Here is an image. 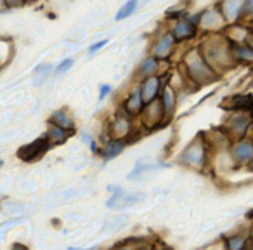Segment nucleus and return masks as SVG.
Segmentation results:
<instances>
[{"label": "nucleus", "mask_w": 253, "mask_h": 250, "mask_svg": "<svg viewBox=\"0 0 253 250\" xmlns=\"http://www.w3.org/2000/svg\"><path fill=\"white\" fill-rule=\"evenodd\" d=\"M130 131H132L130 115H128L125 109H120L115 115V118H113L111 125H109V134H111L113 139H122V141H125V138H128Z\"/></svg>", "instance_id": "obj_10"}, {"label": "nucleus", "mask_w": 253, "mask_h": 250, "mask_svg": "<svg viewBox=\"0 0 253 250\" xmlns=\"http://www.w3.org/2000/svg\"><path fill=\"white\" fill-rule=\"evenodd\" d=\"M177 44L179 42L175 40V37L172 35L170 30L162 32L155 39V44H153V47H151V56H155L156 59H160L162 63L163 61H169L170 57L173 56V50H175Z\"/></svg>", "instance_id": "obj_4"}, {"label": "nucleus", "mask_w": 253, "mask_h": 250, "mask_svg": "<svg viewBox=\"0 0 253 250\" xmlns=\"http://www.w3.org/2000/svg\"><path fill=\"white\" fill-rule=\"evenodd\" d=\"M113 92V87L108 84H102L101 87H99V101H102V99H106V96L111 94Z\"/></svg>", "instance_id": "obj_30"}, {"label": "nucleus", "mask_w": 253, "mask_h": 250, "mask_svg": "<svg viewBox=\"0 0 253 250\" xmlns=\"http://www.w3.org/2000/svg\"><path fill=\"white\" fill-rule=\"evenodd\" d=\"M12 250H28L26 247H23V245H14L12 247Z\"/></svg>", "instance_id": "obj_32"}, {"label": "nucleus", "mask_w": 253, "mask_h": 250, "mask_svg": "<svg viewBox=\"0 0 253 250\" xmlns=\"http://www.w3.org/2000/svg\"><path fill=\"white\" fill-rule=\"evenodd\" d=\"M142 250H149V249H142Z\"/></svg>", "instance_id": "obj_37"}, {"label": "nucleus", "mask_w": 253, "mask_h": 250, "mask_svg": "<svg viewBox=\"0 0 253 250\" xmlns=\"http://www.w3.org/2000/svg\"><path fill=\"white\" fill-rule=\"evenodd\" d=\"M50 146H52V145H50L47 134H43L42 138L35 139V141L30 143V145L19 148L18 155H19V158L25 160V162H33V160H37V158H40L42 155H45V153L49 151Z\"/></svg>", "instance_id": "obj_9"}, {"label": "nucleus", "mask_w": 253, "mask_h": 250, "mask_svg": "<svg viewBox=\"0 0 253 250\" xmlns=\"http://www.w3.org/2000/svg\"><path fill=\"white\" fill-rule=\"evenodd\" d=\"M125 146H126V143L122 141V139L109 138L108 141H106V145L102 146V150L99 151V155L104 160H111V158H115V156H118L120 153L125 150Z\"/></svg>", "instance_id": "obj_19"}, {"label": "nucleus", "mask_w": 253, "mask_h": 250, "mask_svg": "<svg viewBox=\"0 0 253 250\" xmlns=\"http://www.w3.org/2000/svg\"><path fill=\"white\" fill-rule=\"evenodd\" d=\"M246 25H248L250 32H253V19H252V21H248V23H246Z\"/></svg>", "instance_id": "obj_33"}, {"label": "nucleus", "mask_w": 253, "mask_h": 250, "mask_svg": "<svg viewBox=\"0 0 253 250\" xmlns=\"http://www.w3.org/2000/svg\"><path fill=\"white\" fill-rule=\"evenodd\" d=\"M139 5V0H126L125 4L120 7L118 14H116V21H123V19H126L128 16H132L135 12V9H137Z\"/></svg>", "instance_id": "obj_22"}, {"label": "nucleus", "mask_w": 253, "mask_h": 250, "mask_svg": "<svg viewBox=\"0 0 253 250\" xmlns=\"http://www.w3.org/2000/svg\"><path fill=\"white\" fill-rule=\"evenodd\" d=\"M0 46H2V54H4L2 66H7V63L11 61V56L14 54V47H11V42H9V40H2V42H0Z\"/></svg>", "instance_id": "obj_24"}, {"label": "nucleus", "mask_w": 253, "mask_h": 250, "mask_svg": "<svg viewBox=\"0 0 253 250\" xmlns=\"http://www.w3.org/2000/svg\"><path fill=\"white\" fill-rule=\"evenodd\" d=\"M232 57L236 64H253V47L248 42L232 44Z\"/></svg>", "instance_id": "obj_17"}, {"label": "nucleus", "mask_w": 253, "mask_h": 250, "mask_svg": "<svg viewBox=\"0 0 253 250\" xmlns=\"http://www.w3.org/2000/svg\"><path fill=\"white\" fill-rule=\"evenodd\" d=\"M71 250H78V249H71ZM88 250H95V249H88Z\"/></svg>", "instance_id": "obj_35"}, {"label": "nucleus", "mask_w": 253, "mask_h": 250, "mask_svg": "<svg viewBox=\"0 0 253 250\" xmlns=\"http://www.w3.org/2000/svg\"><path fill=\"white\" fill-rule=\"evenodd\" d=\"M250 123H252V116L248 115V111H234L229 116L225 129H227V132L232 138L243 139L246 136V132H248Z\"/></svg>", "instance_id": "obj_7"}, {"label": "nucleus", "mask_w": 253, "mask_h": 250, "mask_svg": "<svg viewBox=\"0 0 253 250\" xmlns=\"http://www.w3.org/2000/svg\"><path fill=\"white\" fill-rule=\"evenodd\" d=\"M45 134H47V138H49L50 145H63V143L73 134V131H68V129L59 127V125L49 123V131H47Z\"/></svg>", "instance_id": "obj_21"}, {"label": "nucleus", "mask_w": 253, "mask_h": 250, "mask_svg": "<svg viewBox=\"0 0 253 250\" xmlns=\"http://www.w3.org/2000/svg\"><path fill=\"white\" fill-rule=\"evenodd\" d=\"M49 123L59 125V127L68 129V131H75V122L68 109H57V111H54L49 118Z\"/></svg>", "instance_id": "obj_20"}, {"label": "nucleus", "mask_w": 253, "mask_h": 250, "mask_svg": "<svg viewBox=\"0 0 253 250\" xmlns=\"http://www.w3.org/2000/svg\"><path fill=\"white\" fill-rule=\"evenodd\" d=\"M2 4H4L5 9H18V7H23L26 2L25 0H2Z\"/></svg>", "instance_id": "obj_27"}, {"label": "nucleus", "mask_w": 253, "mask_h": 250, "mask_svg": "<svg viewBox=\"0 0 253 250\" xmlns=\"http://www.w3.org/2000/svg\"><path fill=\"white\" fill-rule=\"evenodd\" d=\"M50 73H52V66H50V64L43 63V64H40V66H37L35 75H33V82H35V85H42Z\"/></svg>", "instance_id": "obj_23"}, {"label": "nucleus", "mask_w": 253, "mask_h": 250, "mask_svg": "<svg viewBox=\"0 0 253 250\" xmlns=\"http://www.w3.org/2000/svg\"><path fill=\"white\" fill-rule=\"evenodd\" d=\"M26 4H33V2H37V0H25Z\"/></svg>", "instance_id": "obj_34"}, {"label": "nucleus", "mask_w": 253, "mask_h": 250, "mask_svg": "<svg viewBox=\"0 0 253 250\" xmlns=\"http://www.w3.org/2000/svg\"><path fill=\"white\" fill-rule=\"evenodd\" d=\"M225 108L232 109V111H248V113H252L253 98L250 94L232 96V98H229V102L225 104Z\"/></svg>", "instance_id": "obj_18"}, {"label": "nucleus", "mask_w": 253, "mask_h": 250, "mask_svg": "<svg viewBox=\"0 0 253 250\" xmlns=\"http://www.w3.org/2000/svg\"><path fill=\"white\" fill-rule=\"evenodd\" d=\"M218 5H220L222 14L225 16L229 25H236L245 19L246 0H220Z\"/></svg>", "instance_id": "obj_11"}, {"label": "nucleus", "mask_w": 253, "mask_h": 250, "mask_svg": "<svg viewBox=\"0 0 253 250\" xmlns=\"http://www.w3.org/2000/svg\"><path fill=\"white\" fill-rule=\"evenodd\" d=\"M245 243H246V238L243 236H231L227 240V249L229 250H245Z\"/></svg>", "instance_id": "obj_25"}, {"label": "nucleus", "mask_w": 253, "mask_h": 250, "mask_svg": "<svg viewBox=\"0 0 253 250\" xmlns=\"http://www.w3.org/2000/svg\"><path fill=\"white\" fill-rule=\"evenodd\" d=\"M141 120H142V125H146V127H149V129L156 127V125H160V123H163V122H167L162 98H156L155 101H151V102L146 104L144 111L141 113Z\"/></svg>", "instance_id": "obj_8"}, {"label": "nucleus", "mask_w": 253, "mask_h": 250, "mask_svg": "<svg viewBox=\"0 0 253 250\" xmlns=\"http://www.w3.org/2000/svg\"><path fill=\"white\" fill-rule=\"evenodd\" d=\"M198 47H200L205 59L210 63V66L218 73L236 66V61L232 57V42L227 39L225 33L207 35Z\"/></svg>", "instance_id": "obj_1"}, {"label": "nucleus", "mask_w": 253, "mask_h": 250, "mask_svg": "<svg viewBox=\"0 0 253 250\" xmlns=\"http://www.w3.org/2000/svg\"><path fill=\"white\" fill-rule=\"evenodd\" d=\"M144 108H146L144 96H142V91H141V84H137L132 87V91L128 92V96H126L125 101H123V109L130 116H137L144 111Z\"/></svg>", "instance_id": "obj_12"}, {"label": "nucleus", "mask_w": 253, "mask_h": 250, "mask_svg": "<svg viewBox=\"0 0 253 250\" xmlns=\"http://www.w3.org/2000/svg\"><path fill=\"white\" fill-rule=\"evenodd\" d=\"M179 70L186 75V78L191 84H198V85H207L211 84L218 78V71H215L210 66L205 56L201 54L200 47H193L189 49L184 57L180 59Z\"/></svg>", "instance_id": "obj_2"}, {"label": "nucleus", "mask_w": 253, "mask_h": 250, "mask_svg": "<svg viewBox=\"0 0 253 250\" xmlns=\"http://www.w3.org/2000/svg\"><path fill=\"white\" fill-rule=\"evenodd\" d=\"M160 68H162V61L156 59L155 56L149 54L148 57H144V59L139 63L137 71H135V77H139L141 80L149 78V77H155V75H160Z\"/></svg>", "instance_id": "obj_15"}, {"label": "nucleus", "mask_w": 253, "mask_h": 250, "mask_svg": "<svg viewBox=\"0 0 253 250\" xmlns=\"http://www.w3.org/2000/svg\"><path fill=\"white\" fill-rule=\"evenodd\" d=\"M163 250H167V249H163Z\"/></svg>", "instance_id": "obj_38"}, {"label": "nucleus", "mask_w": 253, "mask_h": 250, "mask_svg": "<svg viewBox=\"0 0 253 250\" xmlns=\"http://www.w3.org/2000/svg\"><path fill=\"white\" fill-rule=\"evenodd\" d=\"M246 42H248L250 46L253 47V32H250V35H248V40H246Z\"/></svg>", "instance_id": "obj_31"}, {"label": "nucleus", "mask_w": 253, "mask_h": 250, "mask_svg": "<svg viewBox=\"0 0 253 250\" xmlns=\"http://www.w3.org/2000/svg\"><path fill=\"white\" fill-rule=\"evenodd\" d=\"M163 85L165 84H163L162 75H155V77H149V78L141 80V91H142V96H144L146 104L151 102V101H155L156 98L162 96Z\"/></svg>", "instance_id": "obj_14"}, {"label": "nucleus", "mask_w": 253, "mask_h": 250, "mask_svg": "<svg viewBox=\"0 0 253 250\" xmlns=\"http://www.w3.org/2000/svg\"><path fill=\"white\" fill-rule=\"evenodd\" d=\"M179 162H182L184 165L193 167V169L194 167H196V169L203 167L205 162H207V146H205V143L201 141V139L191 143L186 148V151L182 153V156L179 158Z\"/></svg>", "instance_id": "obj_6"}, {"label": "nucleus", "mask_w": 253, "mask_h": 250, "mask_svg": "<svg viewBox=\"0 0 253 250\" xmlns=\"http://www.w3.org/2000/svg\"><path fill=\"white\" fill-rule=\"evenodd\" d=\"M253 19V0H246V5H245V19L243 21L248 23Z\"/></svg>", "instance_id": "obj_28"}, {"label": "nucleus", "mask_w": 253, "mask_h": 250, "mask_svg": "<svg viewBox=\"0 0 253 250\" xmlns=\"http://www.w3.org/2000/svg\"><path fill=\"white\" fill-rule=\"evenodd\" d=\"M108 42H109V40H101V42H97V44H92V46L88 47V56H94L95 52H99L102 47L108 46Z\"/></svg>", "instance_id": "obj_29"}, {"label": "nucleus", "mask_w": 253, "mask_h": 250, "mask_svg": "<svg viewBox=\"0 0 253 250\" xmlns=\"http://www.w3.org/2000/svg\"><path fill=\"white\" fill-rule=\"evenodd\" d=\"M162 102H163V109H165V120L169 122L173 115H175V108H177V92L173 89V85L165 84L162 91Z\"/></svg>", "instance_id": "obj_16"}, {"label": "nucleus", "mask_w": 253, "mask_h": 250, "mask_svg": "<svg viewBox=\"0 0 253 250\" xmlns=\"http://www.w3.org/2000/svg\"><path fill=\"white\" fill-rule=\"evenodd\" d=\"M118 250H128V249H118Z\"/></svg>", "instance_id": "obj_36"}, {"label": "nucleus", "mask_w": 253, "mask_h": 250, "mask_svg": "<svg viewBox=\"0 0 253 250\" xmlns=\"http://www.w3.org/2000/svg\"><path fill=\"white\" fill-rule=\"evenodd\" d=\"M170 32H172V35L175 37L177 42L182 44V42H187V40L196 39V35L200 33V26H198L196 23L189 18V14H187L186 18H180V19L172 21Z\"/></svg>", "instance_id": "obj_5"}, {"label": "nucleus", "mask_w": 253, "mask_h": 250, "mask_svg": "<svg viewBox=\"0 0 253 250\" xmlns=\"http://www.w3.org/2000/svg\"><path fill=\"white\" fill-rule=\"evenodd\" d=\"M231 156L236 163H245L248 165L253 160V141L252 139H239L231 146Z\"/></svg>", "instance_id": "obj_13"}, {"label": "nucleus", "mask_w": 253, "mask_h": 250, "mask_svg": "<svg viewBox=\"0 0 253 250\" xmlns=\"http://www.w3.org/2000/svg\"><path fill=\"white\" fill-rule=\"evenodd\" d=\"M198 26H200L201 32L211 35V33H224L225 28L229 26V23L225 19V16L222 14L220 5L215 4L211 9H207V11L201 12L200 25Z\"/></svg>", "instance_id": "obj_3"}, {"label": "nucleus", "mask_w": 253, "mask_h": 250, "mask_svg": "<svg viewBox=\"0 0 253 250\" xmlns=\"http://www.w3.org/2000/svg\"><path fill=\"white\" fill-rule=\"evenodd\" d=\"M73 64H75V59H71V57L61 61V63L56 66V70H54V75H56V77H61V75H64L68 70H71V66H73Z\"/></svg>", "instance_id": "obj_26"}]
</instances>
